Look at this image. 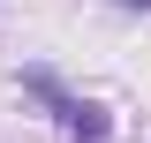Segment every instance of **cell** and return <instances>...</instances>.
I'll use <instances>...</instances> for the list:
<instances>
[{
	"label": "cell",
	"instance_id": "6da1fadb",
	"mask_svg": "<svg viewBox=\"0 0 151 143\" xmlns=\"http://www.w3.org/2000/svg\"><path fill=\"white\" fill-rule=\"evenodd\" d=\"M23 90H30L38 106L60 121V136H76V143H113V121H106V106H91V98H76L68 83H60L53 68H23Z\"/></svg>",
	"mask_w": 151,
	"mask_h": 143
},
{
	"label": "cell",
	"instance_id": "7a4b0ae2",
	"mask_svg": "<svg viewBox=\"0 0 151 143\" xmlns=\"http://www.w3.org/2000/svg\"><path fill=\"white\" fill-rule=\"evenodd\" d=\"M121 8H151V0H121Z\"/></svg>",
	"mask_w": 151,
	"mask_h": 143
}]
</instances>
